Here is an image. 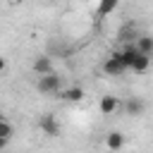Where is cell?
<instances>
[{
  "label": "cell",
  "mask_w": 153,
  "mask_h": 153,
  "mask_svg": "<svg viewBox=\"0 0 153 153\" xmlns=\"http://www.w3.org/2000/svg\"><path fill=\"white\" fill-rule=\"evenodd\" d=\"M120 55H122V62L127 65V69H134V72H146V69L151 67V60H153V57L143 55L134 43H127V45L120 50Z\"/></svg>",
  "instance_id": "obj_1"
},
{
  "label": "cell",
  "mask_w": 153,
  "mask_h": 153,
  "mask_svg": "<svg viewBox=\"0 0 153 153\" xmlns=\"http://www.w3.org/2000/svg\"><path fill=\"white\" fill-rule=\"evenodd\" d=\"M100 69L108 74V76H122L124 72H127V65L122 62V55H120V50H115V53H110L105 60H103V65H100Z\"/></svg>",
  "instance_id": "obj_2"
},
{
  "label": "cell",
  "mask_w": 153,
  "mask_h": 153,
  "mask_svg": "<svg viewBox=\"0 0 153 153\" xmlns=\"http://www.w3.org/2000/svg\"><path fill=\"white\" fill-rule=\"evenodd\" d=\"M36 88L41 91V93H60L62 91V76L60 74H45V76H38V81H36Z\"/></svg>",
  "instance_id": "obj_3"
},
{
  "label": "cell",
  "mask_w": 153,
  "mask_h": 153,
  "mask_svg": "<svg viewBox=\"0 0 153 153\" xmlns=\"http://www.w3.org/2000/svg\"><path fill=\"white\" fill-rule=\"evenodd\" d=\"M38 129H41L45 136H57V134H60V122H57V117H55L53 112H45V115L38 117Z\"/></svg>",
  "instance_id": "obj_4"
},
{
  "label": "cell",
  "mask_w": 153,
  "mask_h": 153,
  "mask_svg": "<svg viewBox=\"0 0 153 153\" xmlns=\"http://www.w3.org/2000/svg\"><path fill=\"white\" fill-rule=\"evenodd\" d=\"M31 69H33L38 76H45V74H53V72H55V69H53V60H50L48 55H38V57H33Z\"/></svg>",
  "instance_id": "obj_5"
},
{
  "label": "cell",
  "mask_w": 153,
  "mask_h": 153,
  "mask_svg": "<svg viewBox=\"0 0 153 153\" xmlns=\"http://www.w3.org/2000/svg\"><path fill=\"white\" fill-rule=\"evenodd\" d=\"M98 108H100V112H103V115H115V112L122 108V103H120V98H117V96H110V93H108V96H103V98H100Z\"/></svg>",
  "instance_id": "obj_6"
},
{
  "label": "cell",
  "mask_w": 153,
  "mask_h": 153,
  "mask_svg": "<svg viewBox=\"0 0 153 153\" xmlns=\"http://www.w3.org/2000/svg\"><path fill=\"white\" fill-rule=\"evenodd\" d=\"M57 98H60V100H67V103H79V100H84V88H81V86L62 88V91L57 93Z\"/></svg>",
  "instance_id": "obj_7"
},
{
  "label": "cell",
  "mask_w": 153,
  "mask_h": 153,
  "mask_svg": "<svg viewBox=\"0 0 153 153\" xmlns=\"http://www.w3.org/2000/svg\"><path fill=\"white\" fill-rule=\"evenodd\" d=\"M105 146H108L110 151L120 153V151L124 148V134H122V131H117V129L108 131V136H105Z\"/></svg>",
  "instance_id": "obj_8"
},
{
  "label": "cell",
  "mask_w": 153,
  "mask_h": 153,
  "mask_svg": "<svg viewBox=\"0 0 153 153\" xmlns=\"http://www.w3.org/2000/svg\"><path fill=\"white\" fill-rule=\"evenodd\" d=\"M122 108H124V112H127V115H131V117H139V115H143V110H146V103H143L141 98H136V96H134V98H129V100H127Z\"/></svg>",
  "instance_id": "obj_9"
},
{
  "label": "cell",
  "mask_w": 153,
  "mask_h": 153,
  "mask_svg": "<svg viewBox=\"0 0 153 153\" xmlns=\"http://www.w3.org/2000/svg\"><path fill=\"white\" fill-rule=\"evenodd\" d=\"M134 45H136L143 55L153 57V36H151V33H139V38L134 41Z\"/></svg>",
  "instance_id": "obj_10"
},
{
  "label": "cell",
  "mask_w": 153,
  "mask_h": 153,
  "mask_svg": "<svg viewBox=\"0 0 153 153\" xmlns=\"http://www.w3.org/2000/svg\"><path fill=\"white\" fill-rule=\"evenodd\" d=\"M117 36H120V41H122L124 45H127V43H131V38H139L136 24H134V22H127V24L120 29V33H117Z\"/></svg>",
  "instance_id": "obj_11"
},
{
  "label": "cell",
  "mask_w": 153,
  "mask_h": 153,
  "mask_svg": "<svg viewBox=\"0 0 153 153\" xmlns=\"http://www.w3.org/2000/svg\"><path fill=\"white\" fill-rule=\"evenodd\" d=\"M115 7H117V0H100V2H98V14H100V17H108Z\"/></svg>",
  "instance_id": "obj_12"
},
{
  "label": "cell",
  "mask_w": 153,
  "mask_h": 153,
  "mask_svg": "<svg viewBox=\"0 0 153 153\" xmlns=\"http://www.w3.org/2000/svg\"><path fill=\"white\" fill-rule=\"evenodd\" d=\"M12 134H14V127H12V124L0 115V139H7V141H10V139H12Z\"/></svg>",
  "instance_id": "obj_13"
},
{
  "label": "cell",
  "mask_w": 153,
  "mask_h": 153,
  "mask_svg": "<svg viewBox=\"0 0 153 153\" xmlns=\"http://www.w3.org/2000/svg\"><path fill=\"white\" fill-rule=\"evenodd\" d=\"M5 69H7V57H2V55H0V74H2Z\"/></svg>",
  "instance_id": "obj_14"
},
{
  "label": "cell",
  "mask_w": 153,
  "mask_h": 153,
  "mask_svg": "<svg viewBox=\"0 0 153 153\" xmlns=\"http://www.w3.org/2000/svg\"><path fill=\"white\" fill-rule=\"evenodd\" d=\"M5 146H7V139H0V151H2Z\"/></svg>",
  "instance_id": "obj_15"
}]
</instances>
